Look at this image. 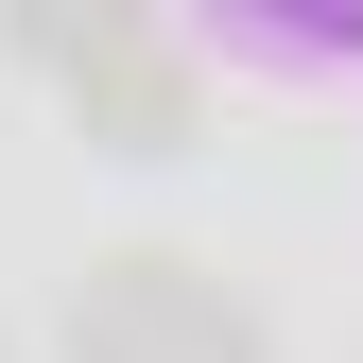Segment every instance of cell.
<instances>
[{"instance_id":"2","label":"cell","mask_w":363,"mask_h":363,"mask_svg":"<svg viewBox=\"0 0 363 363\" xmlns=\"http://www.w3.org/2000/svg\"><path fill=\"white\" fill-rule=\"evenodd\" d=\"M35 69H69V104H86V121H121V156H156V139H173V52H156L139 18H86V35H69V18H35Z\"/></svg>"},{"instance_id":"1","label":"cell","mask_w":363,"mask_h":363,"mask_svg":"<svg viewBox=\"0 0 363 363\" xmlns=\"http://www.w3.org/2000/svg\"><path fill=\"white\" fill-rule=\"evenodd\" d=\"M69 363H259V311L173 242H121L69 277Z\"/></svg>"}]
</instances>
